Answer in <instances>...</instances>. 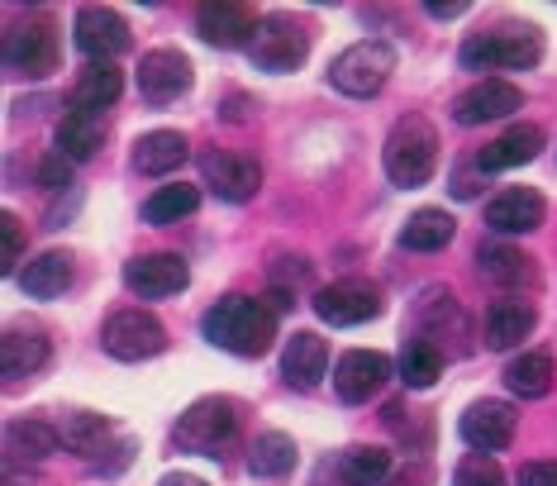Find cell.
<instances>
[{
	"mask_svg": "<svg viewBox=\"0 0 557 486\" xmlns=\"http://www.w3.org/2000/svg\"><path fill=\"white\" fill-rule=\"evenodd\" d=\"M200 177H206V186L220 201H230V206H244L262 186V168L252 158H244V153H206V158H200Z\"/></svg>",
	"mask_w": 557,
	"mask_h": 486,
	"instance_id": "cell-16",
	"label": "cell"
},
{
	"mask_svg": "<svg viewBox=\"0 0 557 486\" xmlns=\"http://www.w3.org/2000/svg\"><path fill=\"white\" fill-rule=\"evenodd\" d=\"M0 234H5V272H15L20 258H24V224H20V215H10L5 210V220H0Z\"/></svg>",
	"mask_w": 557,
	"mask_h": 486,
	"instance_id": "cell-37",
	"label": "cell"
},
{
	"mask_svg": "<svg viewBox=\"0 0 557 486\" xmlns=\"http://www.w3.org/2000/svg\"><path fill=\"white\" fill-rule=\"evenodd\" d=\"M453 486H505V472L491 453H467L453 472Z\"/></svg>",
	"mask_w": 557,
	"mask_h": 486,
	"instance_id": "cell-36",
	"label": "cell"
},
{
	"mask_svg": "<svg viewBox=\"0 0 557 486\" xmlns=\"http://www.w3.org/2000/svg\"><path fill=\"white\" fill-rule=\"evenodd\" d=\"M58 434H62V444H67L72 453H96L100 444H106V434H110V420L91 415V411H72L58 425Z\"/></svg>",
	"mask_w": 557,
	"mask_h": 486,
	"instance_id": "cell-35",
	"label": "cell"
},
{
	"mask_svg": "<svg viewBox=\"0 0 557 486\" xmlns=\"http://www.w3.org/2000/svg\"><path fill=\"white\" fill-rule=\"evenodd\" d=\"M396 367H400V381L410 391H429L443 377V349L438 343H429V339H405Z\"/></svg>",
	"mask_w": 557,
	"mask_h": 486,
	"instance_id": "cell-31",
	"label": "cell"
},
{
	"mask_svg": "<svg viewBox=\"0 0 557 486\" xmlns=\"http://www.w3.org/2000/svg\"><path fill=\"white\" fill-rule=\"evenodd\" d=\"M314 315L334 329H348V325H367V319L382 315V291L362 277H344L334 287H320L314 291Z\"/></svg>",
	"mask_w": 557,
	"mask_h": 486,
	"instance_id": "cell-10",
	"label": "cell"
},
{
	"mask_svg": "<svg viewBox=\"0 0 557 486\" xmlns=\"http://www.w3.org/2000/svg\"><path fill=\"white\" fill-rule=\"evenodd\" d=\"M429 10V15H434V20H458V15H467V5H462V0H453V5H424Z\"/></svg>",
	"mask_w": 557,
	"mask_h": 486,
	"instance_id": "cell-41",
	"label": "cell"
},
{
	"mask_svg": "<svg viewBox=\"0 0 557 486\" xmlns=\"http://www.w3.org/2000/svg\"><path fill=\"white\" fill-rule=\"evenodd\" d=\"M58 444H62V434L53 425H44V420H10V429H5V453H10V463H44V458H53L58 453Z\"/></svg>",
	"mask_w": 557,
	"mask_h": 486,
	"instance_id": "cell-28",
	"label": "cell"
},
{
	"mask_svg": "<svg viewBox=\"0 0 557 486\" xmlns=\"http://www.w3.org/2000/svg\"><path fill=\"white\" fill-rule=\"evenodd\" d=\"M48 357H53V349H48V339L39 329H10V335L0 339V367H5L10 381L39 377L48 367Z\"/></svg>",
	"mask_w": 557,
	"mask_h": 486,
	"instance_id": "cell-23",
	"label": "cell"
},
{
	"mask_svg": "<svg viewBox=\"0 0 557 486\" xmlns=\"http://www.w3.org/2000/svg\"><path fill=\"white\" fill-rule=\"evenodd\" d=\"M72 287V258L67 253H39L29 267H20V291L34 301H58Z\"/></svg>",
	"mask_w": 557,
	"mask_h": 486,
	"instance_id": "cell-26",
	"label": "cell"
},
{
	"mask_svg": "<svg viewBox=\"0 0 557 486\" xmlns=\"http://www.w3.org/2000/svg\"><path fill=\"white\" fill-rule=\"evenodd\" d=\"M515 482L519 486H557V463H524Z\"/></svg>",
	"mask_w": 557,
	"mask_h": 486,
	"instance_id": "cell-39",
	"label": "cell"
},
{
	"mask_svg": "<svg viewBox=\"0 0 557 486\" xmlns=\"http://www.w3.org/2000/svg\"><path fill=\"white\" fill-rule=\"evenodd\" d=\"M100 343L120 363H144V357H158L168 349V329L148 311H115L106 319V329H100Z\"/></svg>",
	"mask_w": 557,
	"mask_h": 486,
	"instance_id": "cell-8",
	"label": "cell"
},
{
	"mask_svg": "<svg viewBox=\"0 0 557 486\" xmlns=\"http://www.w3.org/2000/svg\"><path fill=\"white\" fill-rule=\"evenodd\" d=\"M196 206H200V186H186V182L158 186L153 196L144 201V220L148 224H176L182 215H191Z\"/></svg>",
	"mask_w": 557,
	"mask_h": 486,
	"instance_id": "cell-34",
	"label": "cell"
},
{
	"mask_svg": "<svg viewBox=\"0 0 557 486\" xmlns=\"http://www.w3.org/2000/svg\"><path fill=\"white\" fill-rule=\"evenodd\" d=\"M338 477H344V486H382L391 477V453L358 444L338 458Z\"/></svg>",
	"mask_w": 557,
	"mask_h": 486,
	"instance_id": "cell-33",
	"label": "cell"
},
{
	"mask_svg": "<svg viewBox=\"0 0 557 486\" xmlns=\"http://www.w3.org/2000/svg\"><path fill=\"white\" fill-rule=\"evenodd\" d=\"M176 444L186 453H200V458H220V449L238 434V405L230 396H200V401L176 420Z\"/></svg>",
	"mask_w": 557,
	"mask_h": 486,
	"instance_id": "cell-6",
	"label": "cell"
},
{
	"mask_svg": "<svg viewBox=\"0 0 557 486\" xmlns=\"http://www.w3.org/2000/svg\"><path fill=\"white\" fill-rule=\"evenodd\" d=\"M296 439L282 429H268V434H258L252 439V449H248V472L252 477H286L290 467H296Z\"/></svg>",
	"mask_w": 557,
	"mask_h": 486,
	"instance_id": "cell-30",
	"label": "cell"
},
{
	"mask_svg": "<svg viewBox=\"0 0 557 486\" xmlns=\"http://www.w3.org/2000/svg\"><path fill=\"white\" fill-rule=\"evenodd\" d=\"M248 58H252V68H258V72H272V76L296 72L300 62L310 58L306 24H296V20H286V15H268V20L258 24V34H252Z\"/></svg>",
	"mask_w": 557,
	"mask_h": 486,
	"instance_id": "cell-7",
	"label": "cell"
},
{
	"mask_svg": "<svg viewBox=\"0 0 557 486\" xmlns=\"http://www.w3.org/2000/svg\"><path fill=\"white\" fill-rule=\"evenodd\" d=\"M543 58V38L539 29H491L472 34L458 48V62L467 72H529Z\"/></svg>",
	"mask_w": 557,
	"mask_h": 486,
	"instance_id": "cell-3",
	"label": "cell"
},
{
	"mask_svg": "<svg viewBox=\"0 0 557 486\" xmlns=\"http://www.w3.org/2000/svg\"><path fill=\"white\" fill-rule=\"evenodd\" d=\"M476 263H481V277H486V281H496V287H505V291L534 287V281H539V267H534V258H524V253L510 248V243H481Z\"/></svg>",
	"mask_w": 557,
	"mask_h": 486,
	"instance_id": "cell-22",
	"label": "cell"
},
{
	"mask_svg": "<svg viewBox=\"0 0 557 486\" xmlns=\"http://www.w3.org/2000/svg\"><path fill=\"white\" fill-rule=\"evenodd\" d=\"M534 325H539V311H534V301H524V296H505L496 301L486 311V319H481V343L486 349H515V343H524L529 335H534Z\"/></svg>",
	"mask_w": 557,
	"mask_h": 486,
	"instance_id": "cell-18",
	"label": "cell"
},
{
	"mask_svg": "<svg viewBox=\"0 0 557 486\" xmlns=\"http://www.w3.org/2000/svg\"><path fill=\"white\" fill-rule=\"evenodd\" d=\"M524 106V92L515 82H500V76H486V82L467 86V92L453 100V120L476 130V124H491V120H505Z\"/></svg>",
	"mask_w": 557,
	"mask_h": 486,
	"instance_id": "cell-15",
	"label": "cell"
},
{
	"mask_svg": "<svg viewBox=\"0 0 557 486\" xmlns=\"http://www.w3.org/2000/svg\"><path fill=\"white\" fill-rule=\"evenodd\" d=\"M62 44H58V24L53 20H20L5 29V48H0V62H5L10 76L20 82H44L48 72H58Z\"/></svg>",
	"mask_w": 557,
	"mask_h": 486,
	"instance_id": "cell-5",
	"label": "cell"
},
{
	"mask_svg": "<svg viewBox=\"0 0 557 486\" xmlns=\"http://www.w3.org/2000/svg\"><path fill=\"white\" fill-rule=\"evenodd\" d=\"M191 82H196L191 58L176 53V48H153V53H144V62H138V96L158 110L182 100L191 92Z\"/></svg>",
	"mask_w": 557,
	"mask_h": 486,
	"instance_id": "cell-11",
	"label": "cell"
},
{
	"mask_svg": "<svg viewBox=\"0 0 557 486\" xmlns=\"http://www.w3.org/2000/svg\"><path fill=\"white\" fill-rule=\"evenodd\" d=\"M186 281H191V267L182 253H144V258L124 263V287L144 301L176 296V291H186Z\"/></svg>",
	"mask_w": 557,
	"mask_h": 486,
	"instance_id": "cell-13",
	"label": "cell"
},
{
	"mask_svg": "<svg viewBox=\"0 0 557 486\" xmlns=\"http://www.w3.org/2000/svg\"><path fill=\"white\" fill-rule=\"evenodd\" d=\"M382 162H386V177L396 186H424L438 168V134L424 114H400L386 134V148H382Z\"/></svg>",
	"mask_w": 557,
	"mask_h": 486,
	"instance_id": "cell-2",
	"label": "cell"
},
{
	"mask_svg": "<svg viewBox=\"0 0 557 486\" xmlns=\"http://www.w3.org/2000/svg\"><path fill=\"white\" fill-rule=\"evenodd\" d=\"M453 234H458V220H453L448 210L424 206V210H414L410 220H405L400 248H410V253H438V248H448V243H453Z\"/></svg>",
	"mask_w": 557,
	"mask_h": 486,
	"instance_id": "cell-27",
	"label": "cell"
},
{
	"mask_svg": "<svg viewBox=\"0 0 557 486\" xmlns=\"http://www.w3.org/2000/svg\"><path fill=\"white\" fill-rule=\"evenodd\" d=\"M158 486H206V482L191 477V472H168V477H162Z\"/></svg>",
	"mask_w": 557,
	"mask_h": 486,
	"instance_id": "cell-42",
	"label": "cell"
},
{
	"mask_svg": "<svg viewBox=\"0 0 557 486\" xmlns=\"http://www.w3.org/2000/svg\"><path fill=\"white\" fill-rule=\"evenodd\" d=\"M200 335L234 357H262L276 343V311L252 296H224L200 315Z\"/></svg>",
	"mask_w": 557,
	"mask_h": 486,
	"instance_id": "cell-1",
	"label": "cell"
},
{
	"mask_svg": "<svg viewBox=\"0 0 557 486\" xmlns=\"http://www.w3.org/2000/svg\"><path fill=\"white\" fill-rule=\"evenodd\" d=\"M391 381V357L386 353H372V349H352L334 363V391L344 405H362L372 401Z\"/></svg>",
	"mask_w": 557,
	"mask_h": 486,
	"instance_id": "cell-14",
	"label": "cell"
},
{
	"mask_svg": "<svg viewBox=\"0 0 557 486\" xmlns=\"http://www.w3.org/2000/svg\"><path fill=\"white\" fill-rule=\"evenodd\" d=\"M505 387L524 401H539L553 387V357L548 353H519L510 367H505Z\"/></svg>",
	"mask_w": 557,
	"mask_h": 486,
	"instance_id": "cell-32",
	"label": "cell"
},
{
	"mask_svg": "<svg viewBox=\"0 0 557 486\" xmlns=\"http://www.w3.org/2000/svg\"><path fill=\"white\" fill-rule=\"evenodd\" d=\"M120 92H124L120 68H100V62H91V68H82V76L72 82L67 106L72 110H86V114H100L106 106H115Z\"/></svg>",
	"mask_w": 557,
	"mask_h": 486,
	"instance_id": "cell-25",
	"label": "cell"
},
{
	"mask_svg": "<svg viewBox=\"0 0 557 486\" xmlns=\"http://www.w3.org/2000/svg\"><path fill=\"white\" fill-rule=\"evenodd\" d=\"M329 373V343L314 329H296L282 349V377L296 391H314Z\"/></svg>",
	"mask_w": 557,
	"mask_h": 486,
	"instance_id": "cell-20",
	"label": "cell"
},
{
	"mask_svg": "<svg viewBox=\"0 0 557 486\" xmlns=\"http://www.w3.org/2000/svg\"><path fill=\"white\" fill-rule=\"evenodd\" d=\"M72 34H77V48L100 68H115V58L129 53V24H124L120 10L110 5H82L77 10V24H72Z\"/></svg>",
	"mask_w": 557,
	"mask_h": 486,
	"instance_id": "cell-9",
	"label": "cell"
},
{
	"mask_svg": "<svg viewBox=\"0 0 557 486\" xmlns=\"http://www.w3.org/2000/svg\"><path fill=\"white\" fill-rule=\"evenodd\" d=\"M39 186H44V191L72 186V162L62 158V153H53V158H44V162H39Z\"/></svg>",
	"mask_w": 557,
	"mask_h": 486,
	"instance_id": "cell-38",
	"label": "cell"
},
{
	"mask_svg": "<svg viewBox=\"0 0 557 486\" xmlns=\"http://www.w3.org/2000/svg\"><path fill=\"white\" fill-rule=\"evenodd\" d=\"M515 425H519L515 405H510V401H491V396H486V401H472V405L462 411L458 434H462L467 449H476V453H500V449H510Z\"/></svg>",
	"mask_w": 557,
	"mask_h": 486,
	"instance_id": "cell-12",
	"label": "cell"
},
{
	"mask_svg": "<svg viewBox=\"0 0 557 486\" xmlns=\"http://www.w3.org/2000/svg\"><path fill=\"white\" fill-rule=\"evenodd\" d=\"M224 110V120H230V124H238V120H248V96H234L230 100V106H220Z\"/></svg>",
	"mask_w": 557,
	"mask_h": 486,
	"instance_id": "cell-40",
	"label": "cell"
},
{
	"mask_svg": "<svg viewBox=\"0 0 557 486\" xmlns=\"http://www.w3.org/2000/svg\"><path fill=\"white\" fill-rule=\"evenodd\" d=\"M100 134H106V124H100V114H86V110H67L58 120V153L67 162H86L96 158L100 148Z\"/></svg>",
	"mask_w": 557,
	"mask_h": 486,
	"instance_id": "cell-29",
	"label": "cell"
},
{
	"mask_svg": "<svg viewBox=\"0 0 557 486\" xmlns=\"http://www.w3.org/2000/svg\"><path fill=\"white\" fill-rule=\"evenodd\" d=\"M543 153V130L539 124H510L500 138H491L486 148L476 153V172L491 177V172H510V168H524Z\"/></svg>",
	"mask_w": 557,
	"mask_h": 486,
	"instance_id": "cell-19",
	"label": "cell"
},
{
	"mask_svg": "<svg viewBox=\"0 0 557 486\" xmlns=\"http://www.w3.org/2000/svg\"><path fill=\"white\" fill-rule=\"evenodd\" d=\"M543 215H548V206H543V196L534 186H505L486 206V224L496 234H534L543 224Z\"/></svg>",
	"mask_w": 557,
	"mask_h": 486,
	"instance_id": "cell-21",
	"label": "cell"
},
{
	"mask_svg": "<svg viewBox=\"0 0 557 486\" xmlns=\"http://www.w3.org/2000/svg\"><path fill=\"white\" fill-rule=\"evenodd\" d=\"M186 158H191V144H186V134H176V130H153L134 144V168L148 172V177H168V172L182 168Z\"/></svg>",
	"mask_w": 557,
	"mask_h": 486,
	"instance_id": "cell-24",
	"label": "cell"
},
{
	"mask_svg": "<svg viewBox=\"0 0 557 486\" xmlns=\"http://www.w3.org/2000/svg\"><path fill=\"white\" fill-rule=\"evenodd\" d=\"M391 72H396V48L386 38H362V44L344 48V53L329 62V86L352 100H367L391 82Z\"/></svg>",
	"mask_w": 557,
	"mask_h": 486,
	"instance_id": "cell-4",
	"label": "cell"
},
{
	"mask_svg": "<svg viewBox=\"0 0 557 486\" xmlns=\"http://www.w3.org/2000/svg\"><path fill=\"white\" fill-rule=\"evenodd\" d=\"M258 24L262 20L252 15V5H238V0H210L196 10V34L210 48H248Z\"/></svg>",
	"mask_w": 557,
	"mask_h": 486,
	"instance_id": "cell-17",
	"label": "cell"
}]
</instances>
